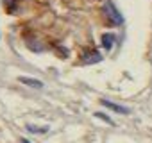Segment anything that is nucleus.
<instances>
[{"label": "nucleus", "mask_w": 152, "mask_h": 143, "mask_svg": "<svg viewBox=\"0 0 152 143\" xmlns=\"http://www.w3.org/2000/svg\"><path fill=\"white\" fill-rule=\"evenodd\" d=\"M20 82L22 84H27L31 88H43V82L38 81V79H31V77H20Z\"/></svg>", "instance_id": "nucleus-4"}, {"label": "nucleus", "mask_w": 152, "mask_h": 143, "mask_svg": "<svg viewBox=\"0 0 152 143\" xmlns=\"http://www.w3.org/2000/svg\"><path fill=\"white\" fill-rule=\"evenodd\" d=\"M100 104H102L104 107L113 109L115 113H120V115H129V113H131V109H127V107H124V106H118V104H115V102H111V100H106V98H102Z\"/></svg>", "instance_id": "nucleus-3"}, {"label": "nucleus", "mask_w": 152, "mask_h": 143, "mask_svg": "<svg viewBox=\"0 0 152 143\" xmlns=\"http://www.w3.org/2000/svg\"><path fill=\"white\" fill-rule=\"evenodd\" d=\"M113 43H115V36H113V34H104V36H102V47H104V48L111 50V48H113Z\"/></svg>", "instance_id": "nucleus-5"}, {"label": "nucleus", "mask_w": 152, "mask_h": 143, "mask_svg": "<svg viewBox=\"0 0 152 143\" xmlns=\"http://www.w3.org/2000/svg\"><path fill=\"white\" fill-rule=\"evenodd\" d=\"M27 131H31V132H47V127H34V125H27Z\"/></svg>", "instance_id": "nucleus-6"}, {"label": "nucleus", "mask_w": 152, "mask_h": 143, "mask_svg": "<svg viewBox=\"0 0 152 143\" xmlns=\"http://www.w3.org/2000/svg\"><path fill=\"white\" fill-rule=\"evenodd\" d=\"M95 116H97V118H100V120H104V122H107L109 125H115V123H113V120H111L109 116H106V115H102V113H97Z\"/></svg>", "instance_id": "nucleus-7"}, {"label": "nucleus", "mask_w": 152, "mask_h": 143, "mask_svg": "<svg viewBox=\"0 0 152 143\" xmlns=\"http://www.w3.org/2000/svg\"><path fill=\"white\" fill-rule=\"evenodd\" d=\"M99 61H102V55L97 50H84L83 52V63L90 64V63H99Z\"/></svg>", "instance_id": "nucleus-2"}, {"label": "nucleus", "mask_w": 152, "mask_h": 143, "mask_svg": "<svg viewBox=\"0 0 152 143\" xmlns=\"http://www.w3.org/2000/svg\"><path fill=\"white\" fill-rule=\"evenodd\" d=\"M23 143H29V141H27V139H23Z\"/></svg>", "instance_id": "nucleus-8"}, {"label": "nucleus", "mask_w": 152, "mask_h": 143, "mask_svg": "<svg viewBox=\"0 0 152 143\" xmlns=\"http://www.w3.org/2000/svg\"><path fill=\"white\" fill-rule=\"evenodd\" d=\"M104 13H106V16H107V20H109L111 25H122L124 23V16L118 13V9L111 2H106L104 4Z\"/></svg>", "instance_id": "nucleus-1"}]
</instances>
